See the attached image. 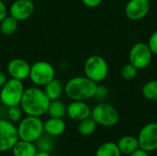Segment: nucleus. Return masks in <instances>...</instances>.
I'll return each instance as SVG.
<instances>
[{
    "label": "nucleus",
    "instance_id": "nucleus-27",
    "mask_svg": "<svg viewBox=\"0 0 157 156\" xmlns=\"http://www.w3.org/2000/svg\"><path fill=\"white\" fill-rule=\"evenodd\" d=\"M147 44H148L152 53L155 54V55H157V30L154 31L151 34Z\"/></svg>",
    "mask_w": 157,
    "mask_h": 156
},
{
    "label": "nucleus",
    "instance_id": "nucleus-5",
    "mask_svg": "<svg viewBox=\"0 0 157 156\" xmlns=\"http://www.w3.org/2000/svg\"><path fill=\"white\" fill-rule=\"evenodd\" d=\"M84 73L90 80L99 84L103 82L109 74L108 63L100 55H91L84 63Z\"/></svg>",
    "mask_w": 157,
    "mask_h": 156
},
{
    "label": "nucleus",
    "instance_id": "nucleus-3",
    "mask_svg": "<svg viewBox=\"0 0 157 156\" xmlns=\"http://www.w3.org/2000/svg\"><path fill=\"white\" fill-rule=\"evenodd\" d=\"M19 140L36 143L44 133L43 121L40 117H23L17 126Z\"/></svg>",
    "mask_w": 157,
    "mask_h": 156
},
{
    "label": "nucleus",
    "instance_id": "nucleus-10",
    "mask_svg": "<svg viewBox=\"0 0 157 156\" xmlns=\"http://www.w3.org/2000/svg\"><path fill=\"white\" fill-rule=\"evenodd\" d=\"M138 142L141 149L150 153L157 150V122L145 124L138 134Z\"/></svg>",
    "mask_w": 157,
    "mask_h": 156
},
{
    "label": "nucleus",
    "instance_id": "nucleus-26",
    "mask_svg": "<svg viewBox=\"0 0 157 156\" xmlns=\"http://www.w3.org/2000/svg\"><path fill=\"white\" fill-rule=\"evenodd\" d=\"M39 143V148L41 151H47V152H51L52 148V143L50 140H48L47 138H44V136L42 135L38 141Z\"/></svg>",
    "mask_w": 157,
    "mask_h": 156
},
{
    "label": "nucleus",
    "instance_id": "nucleus-18",
    "mask_svg": "<svg viewBox=\"0 0 157 156\" xmlns=\"http://www.w3.org/2000/svg\"><path fill=\"white\" fill-rule=\"evenodd\" d=\"M43 87H44L43 90H44L46 96L49 97V99L51 101L60 99L63 93H64V86H63V82L56 78L52 79L51 82H49Z\"/></svg>",
    "mask_w": 157,
    "mask_h": 156
},
{
    "label": "nucleus",
    "instance_id": "nucleus-30",
    "mask_svg": "<svg viewBox=\"0 0 157 156\" xmlns=\"http://www.w3.org/2000/svg\"><path fill=\"white\" fill-rule=\"evenodd\" d=\"M8 9L3 0H0V22L7 16Z\"/></svg>",
    "mask_w": 157,
    "mask_h": 156
},
{
    "label": "nucleus",
    "instance_id": "nucleus-11",
    "mask_svg": "<svg viewBox=\"0 0 157 156\" xmlns=\"http://www.w3.org/2000/svg\"><path fill=\"white\" fill-rule=\"evenodd\" d=\"M150 6V0H129L125 6V15L131 20H141L148 15Z\"/></svg>",
    "mask_w": 157,
    "mask_h": 156
},
{
    "label": "nucleus",
    "instance_id": "nucleus-8",
    "mask_svg": "<svg viewBox=\"0 0 157 156\" xmlns=\"http://www.w3.org/2000/svg\"><path fill=\"white\" fill-rule=\"evenodd\" d=\"M153 53L147 43H135L129 52V63H131L138 70L147 68L153 59Z\"/></svg>",
    "mask_w": 157,
    "mask_h": 156
},
{
    "label": "nucleus",
    "instance_id": "nucleus-14",
    "mask_svg": "<svg viewBox=\"0 0 157 156\" xmlns=\"http://www.w3.org/2000/svg\"><path fill=\"white\" fill-rule=\"evenodd\" d=\"M91 108L86 101L72 100L66 106V115L75 121H81L91 116Z\"/></svg>",
    "mask_w": 157,
    "mask_h": 156
},
{
    "label": "nucleus",
    "instance_id": "nucleus-13",
    "mask_svg": "<svg viewBox=\"0 0 157 156\" xmlns=\"http://www.w3.org/2000/svg\"><path fill=\"white\" fill-rule=\"evenodd\" d=\"M30 64L24 59L15 58L8 62L6 65V73L10 78L24 81L29 78Z\"/></svg>",
    "mask_w": 157,
    "mask_h": 156
},
{
    "label": "nucleus",
    "instance_id": "nucleus-22",
    "mask_svg": "<svg viewBox=\"0 0 157 156\" xmlns=\"http://www.w3.org/2000/svg\"><path fill=\"white\" fill-rule=\"evenodd\" d=\"M18 21L11 17L10 15H7L1 22H0V31L4 35H12L15 33V31L17 29V23Z\"/></svg>",
    "mask_w": 157,
    "mask_h": 156
},
{
    "label": "nucleus",
    "instance_id": "nucleus-4",
    "mask_svg": "<svg viewBox=\"0 0 157 156\" xmlns=\"http://www.w3.org/2000/svg\"><path fill=\"white\" fill-rule=\"evenodd\" d=\"M24 91L25 87L22 81L10 78L0 88V101L6 108L19 106Z\"/></svg>",
    "mask_w": 157,
    "mask_h": 156
},
{
    "label": "nucleus",
    "instance_id": "nucleus-25",
    "mask_svg": "<svg viewBox=\"0 0 157 156\" xmlns=\"http://www.w3.org/2000/svg\"><path fill=\"white\" fill-rule=\"evenodd\" d=\"M137 74H138V69L134 67L131 63L124 64L121 70V75L126 81L133 80L137 76Z\"/></svg>",
    "mask_w": 157,
    "mask_h": 156
},
{
    "label": "nucleus",
    "instance_id": "nucleus-12",
    "mask_svg": "<svg viewBox=\"0 0 157 156\" xmlns=\"http://www.w3.org/2000/svg\"><path fill=\"white\" fill-rule=\"evenodd\" d=\"M34 9L35 6L32 0H15L9 6L8 12L17 21H24L32 16Z\"/></svg>",
    "mask_w": 157,
    "mask_h": 156
},
{
    "label": "nucleus",
    "instance_id": "nucleus-6",
    "mask_svg": "<svg viewBox=\"0 0 157 156\" xmlns=\"http://www.w3.org/2000/svg\"><path fill=\"white\" fill-rule=\"evenodd\" d=\"M95 122L102 127H114L120 120L118 110L110 104L100 102L91 109L90 116Z\"/></svg>",
    "mask_w": 157,
    "mask_h": 156
},
{
    "label": "nucleus",
    "instance_id": "nucleus-7",
    "mask_svg": "<svg viewBox=\"0 0 157 156\" xmlns=\"http://www.w3.org/2000/svg\"><path fill=\"white\" fill-rule=\"evenodd\" d=\"M29 78L33 86L42 87L55 78V69L49 62L38 61L30 65Z\"/></svg>",
    "mask_w": 157,
    "mask_h": 156
},
{
    "label": "nucleus",
    "instance_id": "nucleus-28",
    "mask_svg": "<svg viewBox=\"0 0 157 156\" xmlns=\"http://www.w3.org/2000/svg\"><path fill=\"white\" fill-rule=\"evenodd\" d=\"M109 95V90L106 86H98V87H97V92H96V95H95V97L98 99V100H104Z\"/></svg>",
    "mask_w": 157,
    "mask_h": 156
},
{
    "label": "nucleus",
    "instance_id": "nucleus-24",
    "mask_svg": "<svg viewBox=\"0 0 157 156\" xmlns=\"http://www.w3.org/2000/svg\"><path fill=\"white\" fill-rule=\"evenodd\" d=\"M6 115H7V120L13 123H18L22 120L24 112L20 106H13L7 108Z\"/></svg>",
    "mask_w": 157,
    "mask_h": 156
},
{
    "label": "nucleus",
    "instance_id": "nucleus-23",
    "mask_svg": "<svg viewBox=\"0 0 157 156\" xmlns=\"http://www.w3.org/2000/svg\"><path fill=\"white\" fill-rule=\"evenodd\" d=\"M142 94L150 101H157V79L146 82L142 87Z\"/></svg>",
    "mask_w": 157,
    "mask_h": 156
},
{
    "label": "nucleus",
    "instance_id": "nucleus-15",
    "mask_svg": "<svg viewBox=\"0 0 157 156\" xmlns=\"http://www.w3.org/2000/svg\"><path fill=\"white\" fill-rule=\"evenodd\" d=\"M44 133L51 137H58L64 133L66 130V124L63 119L58 118H49L45 122H43Z\"/></svg>",
    "mask_w": 157,
    "mask_h": 156
},
{
    "label": "nucleus",
    "instance_id": "nucleus-1",
    "mask_svg": "<svg viewBox=\"0 0 157 156\" xmlns=\"http://www.w3.org/2000/svg\"><path fill=\"white\" fill-rule=\"evenodd\" d=\"M50 102L44 90L40 86H33L25 88L19 106L25 115L40 118L47 114Z\"/></svg>",
    "mask_w": 157,
    "mask_h": 156
},
{
    "label": "nucleus",
    "instance_id": "nucleus-16",
    "mask_svg": "<svg viewBox=\"0 0 157 156\" xmlns=\"http://www.w3.org/2000/svg\"><path fill=\"white\" fill-rule=\"evenodd\" d=\"M117 145L121 153L125 155H129L140 148L137 137L132 135H124L121 137L117 143Z\"/></svg>",
    "mask_w": 157,
    "mask_h": 156
},
{
    "label": "nucleus",
    "instance_id": "nucleus-19",
    "mask_svg": "<svg viewBox=\"0 0 157 156\" xmlns=\"http://www.w3.org/2000/svg\"><path fill=\"white\" fill-rule=\"evenodd\" d=\"M47 114L50 118L63 119L66 116V105L60 99L52 100L50 102Z\"/></svg>",
    "mask_w": 157,
    "mask_h": 156
},
{
    "label": "nucleus",
    "instance_id": "nucleus-31",
    "mask_svg": "<svg viewBox=\"0 0 157 156\" xmlns=\"http://www.w3.org/2000/svg\"><path fill=\"white\" fill-rule=\"evenodd\" d=\"M128 156H150V155H149V153H148V152H146V151H144V150H143V149L139 148V149H137L136 151H134L132 154H129Z\"/></svg>",
    "mask_w": 157,
    "mask_h": 156
},
{
    "label": "nucleus",
    "instance_id": "nucleus-20",
    "mask_svg": "<svg viewBox=\"0 0 157 156\" xmlns=\"http://www.w3.org/2000/svg\"><path fill=\"white\" fill-rule=\"evenodd\" d=\"M117 143L114 142H106L98 146L96 151L95 156H121Z\"/></svg>",
    "mask_w": 157,
    "mask_h": 156
},
{
    "label": "nucleus",
    "instance_id": "nucleus-17",
    "mask_svg": "<svg viewBox=\"0 0 157 156\" xmlns=\"http://www.w3.org/2000/svg\"><path fill=\"white\" fill-rule=\"evenodd\" d=\"M37 151V146L34 143L22 140H18L11 149L13 156H34Z\"/></svg>",
    "mask_w": 157,
    "mask_h": 156
},
{
    "label": "nucleus",
    "instance_id": "nucleus-29",
    "mask_svg": "<svg viewBox=\"0 0 157 156\" xmlns=\"http://www.w3.org/2000/svg\"><path fill=\"white\" fill-rule=\"evenodd\" d=\"M81 1L86 6L90 7V8L97 7L102 3V0H81Z\"/></svg>",
    "mask_w": 157,
    "mask_h": 156
},
{
    "label": "nucleus",
    "instance_id": "nucleus-2",
    "mask_svg": "<svg viewBox=\"0 0 157 156\" xmlns=\"http://www.w3.org/2000/svg\"><path fill=\"white\" fill-rule=\"evenodd\" d=\"M98 84L86 75L71 78L64 85V94L71 100L86 101L95 97Z\"/></svg>",
    "mask_w": 157,
    "mask_h": 156
},
{
    "label": "nucleus",
    "instance_id": "nucleus-32",
    "mask_svg": "<svg viewBox=\"0 0 157 156\" xmlns=\"http://www.w3.org/2000/svg\"><path fill=\"white\" fill-rule=\"evenodd\" d=\"M7 80H8V78H7L6 74L0 70V88L6 83Z\"/></svg>",
    "mask_w": 157,
    "mask_h": 156
},
{
    "label": "nucleus",
    "instance_id": "nucleus-33",
    "mask_svg": "<svg viewBox=\"0 0 157 156\" xmlns=\"http://www.w3.org/2000/svg\"><path fill=\"white\" fill-rule=\"evenodd\" d=\"M34 156H51V153L47 152V151L39 150V151H37V153L34 154Z\"/></svg>",
    "mask_w": 157,
    "mask_h": 156
},
{
    "label": "nucleus",
    "instance_id": "nucleus-21",
    "mask_svg": "<svg viewBox=\"0 0 157 156\" xmlns=\"http://www.w3.org/2000/svg\"><path fill=\"white\" fill-rule=\"evenodd\" d=\"M97 127L98 124L91 117H89L79 121L77 126V131L79 134H81L82 136H90L96 131Z\"/></svg>",
    "mask_w": 157,
    "mask_h": 156
},
{
    "label": "nucleus",
    "instance_id": "nucleus-9",
    "mask_svg": "<svg viewBox=\"0 0 157 156\" xmlns=\"http://www.w3.org/2000/svg\"><path fill=\"white\" fill-rule=\"evenodd\" d=\"M19 140L15 123L8 120H0V153L11 151Z\"/></svg>",
    "mask_w": 157,
    "mask_h": 156
}]
</instances>
